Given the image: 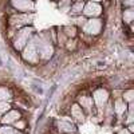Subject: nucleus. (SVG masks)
<instances>
[{"instance_id":"1","label":"nucleus","mask_w":134,"mask_h":134,"mask_svg":"<svg viewBox=\"0 0 134 134\" xmlns=\"http://www.w3.org/2000/svg\"><path fill=\"white\" fill-rule=\"evenodd\" d=\"M99 11H100V8H99L98 5H95V4L90 3V4H88V5L86 7L85 12H86L87 15H97V14H99Z\"/></svg>"},{"instance_id":"2","label":"nucleus","mask_w":134,"mask_h":134,"mask_svg":"<svg viewBox=\"0 0 134 134\" xmlns=\"http://www.w3.org/2000/svg\"><path fill=\"white\" fill-rule=\"evenodd\" d=\"M83 8V3H78L76 5H74V8H72V11L75 14H78V12H81V9Z\"/></svg>"},{"instance_id":"3","label":"nucleus","mask_w":134,"mask_h":134,"mask_svg":"<svg viewBox=\"0 0 134 134\" xmlns=\"http://www.w3.org/2000/svg\"><path fill=\"white\" fill-rule=\"evenodd\" d=\"M31 87H32V90L35 91V93H38V94H40V95L43 94V88H42V87H38L36 85H32Z\"/></svg>"},{"instance_id":"4","label":"nucleus","mask_w":134,"mask_h":134,"mask_svg":"<svg viewBox=\"0 0 134 134\" xmlns=\"http://www.w3.org/2000/svg\"><path fill=\"white\" fill-rule=\"evenodd\" d=\"M95 2H97V0H95Z\"/></svg>"}]
</instances>
